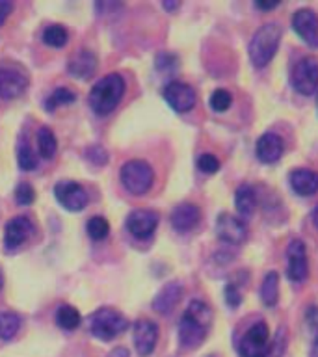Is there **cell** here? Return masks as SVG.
<instances>
[{
	"label": "cell",
	"mask_w": 318,
	"mask_h": 357,
	"mask_svg": "<svg viewBox=\"0 0 318 357\" xmlns=\"http://www.w3.org/2000/svg\"><path fill=\"white\" fill-rule=\"evenodd\" d=\"M309 266H307V251L301 240H292L287 248V275L289 279L300 283L307 278Z\"/></svg>",
	"instance_id": "30bf717a"
},
{
	"label": "cell",
	"mask_w": 318,
	"mask_h": 357,
	"mask_svg": "<svg viewBox=\"0 0 318 357\" xmlns=\"http://www.w3.org/2000/svg\"><path fill=\"white\" fill-rule=\"evenodd\" d=\"M240 357H266L270 351V329L266 322H255L238 344Z\"/></svg>",
	"instance_id": "8992f818"
},
{
	"label": "cell",
	"mask_w": 318,
	"mask_h": 357,
	"mask_svg": "<svg viewBox=\"0 0 318 357\" xmlns=\"http://www.w3.org/2000/svg\"><path fill=\"white\" fill-rule=\"evenodd\" d=\"M11 10H13V4H11V2H8V0H0V26L4 24V21L8 19Z\"/></svg>",
	"instance_id": "f35d334b"
},
{
	"label": "cell",
	"mask_w": 318,
	"mask_h": 357,
	"mask_svg": "<svg viewBox=\"0 0 318 357\" xmlns=\"http://www.w3.org/2000/svg\"><path fill=\"white\" fill-rule=\"evenodd\" d=\"M28 78L13 69H0V99H15L26 89Z\"/></svg>",
	"instance_id": "e0dca14e"
},
{
	"label": "cell",
	"mask_w": 318,
	"mask_h": 357,
	"mask_svg": "<svg viewBox=\"0 0 318 357\" xmlns=\"http://www.w3.org/2000/svg\"><path fill=\"white\" fill-rule=\"evenodd\" d=\"M197 167L203 173H216L220 169V160L214 155H201L197 160Z\"/></svg>",
	"instance_id": "e575fe53"
},
{
	"label": "cell",
	"mask_w": 318,
	"mask_h": 357,
	"mask_svg": "<svg viewBox=\"0 0 318 357\" xmlns=\"http://www.w3.org/2000/svg\"><path fill=\"white\" fill-rule=\"evenodd\" d=\"M2 281H4V278H2V272H0V289H2Z\"/></svg>",
	"instance_id": "ee69618b"
},
{
	"label": "cell",
	"mask_w": 318,
	"mask_h": 357,
	"mask_svg": "<svg viewBox=\"0 0 318 357\" xmlns=\"http://www.w3.org/2000/svg\"><path fill=\"white\" fill-rule=\"evenodd\" d=\"M292 86L298 93L312 95L318 88L317 58H301L292 69Z\"/></svg>",
	"instance_id": "52a82bcc"
},
{
	"label": "cell",
	"mask_w": 318,
	"mask_h": 357,
	"mask_svg": "<svg viewBox=\"0 0 318 357\" xmlns=\"http://www.w3.org/2000/svg\"><path fill=\"white\" fill-rule=\"evenodd\" d=\"M80 312L71 305H61L58 307V311H56V324L60 326L61 329H66V331H73V329H77L80 326Z\"/></svg>",
	"instance_id": "cb8c5ba5"
},
{
	"label": "cell",
	"mask_w": 318,
	"mask_h": 357,
	"mask_svg": "<svg viewBox=\"0 0 318 357\" xmlns=\"http://www.w3.org/2000/svg\"><path fill=\"white\" fill-rule=\"evenodd\" d=\"M275 344H270V351H268V356L266 357H279L281 354H283L285 350V331L281 329L279 331V335L275 337V340H273Z\"/></svg>",
	"instance_id": "8d00e7d4"
},
{
	"label": "cell",
	"mask_w": 318,
	"mask_h": 357,
	"mask_svg": "<svg viewBox=\"0 0 318 357\" xmlns=\"http://www.w3.org/2000/svg\"><path fill=\"white\" fill-rule=\"evenodd\" d=\"M88 234L89 238L95 240V242H99V240H105L110 233V223L106 222L103 216H93L88 222Z\"/></svg>",
	"instance_id": "f1b7e54d"
},
{
	"label": "cell",
	"mask_w": 318,
	"mask_h": 357,
	"mask_svg": "<svg viewBox=\"0 0 318 357\" xmlns=\"http://www.w3.org/2000/svg\"><path fill=\"white\" fill-rule=\"evenodd\" d=\"M312 223H315V227L318 229V206L312 211Z\"/></svg>",
	"instance_id": "7bdbcfd3"
},
{
	"label": "cell",
	"mask_w": 318,
	"mask_h": 357,
	"mask_svg": "<svg viewBox=\"0 0 318 357\" xmlns=\"http://www.w3.org/2000/svg\"><path fill=\"white\" fill-rule=\"evenodd\" d=\"M15 199L19 205H30L36 199V192L28 183H21L15 190Z\"/></svg>",
	"instance_id": "d6a6232c"
},
{
	"label": "cell",
	"mask_w": 318,
	"mask_h": 357,
	"mask_svg": "<svg viewBox=\"0 0 318 357\" xmlns=\"http://www.w3.org/2000/svg\"><path fill=\"white\" fill-rule=\"evenodd\" d=\"M88 158L93 162V164H97V166H103V164H106V160H108V155H106V151L100 149V147H89Z\"/></svg>",
	"instance_id": "74e56055"
},
{
	"label": "cell",
	"mask_w": 318,
	"mask_h": 357,
	"mask_svg": "<svg viewBox=\"0 0 318 357\" xmlns=\"http://www.w3.org/2000/svg\"><path fill=\"white\" fill-rule=\"evenodd\" d=\"M307 324L312 331V344L309 350V357H318V307H311L307 311Z\"/></svg>",
	"instance_id": "4dcf8cb0"
},
{
	"label": "cell",
	"mask_w": 318,
	"mask_h": 357,
	"mask_svg": "<svg viewBox=\"0 0 318 357\" xmlns=\"http://www.w3.org/2000/svg\"><path fill=\"white\" fill-rule=\"evenodd\" d=\"M108 357H128V350L127 348H114Z\"/></svg>",
	"instance_id": "ab89813d"
},
{
	"label": "cell",
	"mask_w": 318,
	"mask_h": 357,
	"mask_svg": "<svg viewBox=\"0 0 318 357\" xmlns=\"http://www.w3.org/2000/svg\"><path fill=\"white\" fill-rule=\"evenodd\" d=\"M125 95V80L121 75L112 73L93 84V88L88 95V102L91 110L99 116H106L117 108Z\"/></svg>",
	"instance_id": "7a4b0ae2"
},
{
	"label": "cell",
	"mask_w": 318,
	"mask_h": 357,
	"mask_svg": "<svg viewBox=\"0 0 318 357\" xmlns=\"http://www.w3.org/2000/svg\"><path fill=\"white\" fill-rule=\"evenodd\" d=\"M233 102V97L229 93L227 89H216L211 95V106L214 112H225Z\"/></svg>",
	"instance_id": "1f68e13d"
},
{
	"label": "cell",
	"mask_w": 318,
	"mask_h": 357,
	"mask_svg": "<svg viewBox=\"0 0 318 357\" xmlns=\"http://www.w3.org/2000/svg\"><path fill=\"white\" fill-rule=\"evenodd\" d=\"M164 8H166L167 11L177 10V8H179V2H164Z\"/></svg>",
	"instance_id": "b9f144b4"
},
{
	"label": "cell",
	"mask_w": 318,
	"mask_h": 357,
	"mask_svg": "<svg viewBox=\"0 0 318 357\" xmlns=\"http://www.w3.org/2000/svg\"><path fill=\"white\" fill-rule=\"evenodd\" d=\"M279 296V275L278 272H268L264 275V281H262L261 287V300L264 301V305L273 307L278 303Z\"/></svg>",
	"instance_id": "603a6c76"
},
{
	"label": "cell",
	"mask_w": 318,
	"mask_h": 357,
	"mask_svg": "<svg viewBox=\"0 0 318 357\" xmlns=\"http://www.w3.org/2000/svg\"><path fill=\"white\" fill-rule=\"evenodd\" d=\"M33 233V223L26 216H15L8 222L4 233V244L8 250H15Z\"/></svg>",
	"instance_id": "2e32d148"
},
{
	"label": "cell",
	"mask_w": 318,
	"mask_h": 357,
	"mask_svg": "<svg viewBox=\"0 0 318 357\" xmlns=\"http://www.w3.org/2000/svg\"><path fill=\"white\" fill-rule=\"evenodd\" d=\"M67 39H69V33H67L66 26H61V24H52V26L45 28L43 41L45 45H49L52 49H61V47H66Z\"/></svg>",
	"instance_id": "83f0119b"
},
{
	"label": "cell",
	"mask_w": 318,
	"mask_h": 357,
	"mask_svg": "<svg viewBox=\"0 0 318 357\" xmlns=\"http://www.w3.org/2000/svg\"><path fill=\"white\" fill-rule=\"evenodd\" d=\"M201 218L199 208L192 203H181L173 208L172 212V225L177 231H190L197 225Z\"/></svg>",
	"instance_id": "44dd1931"
},
{
	"label": "cell",
	"mask_w": 318,
	"mask_h": 357,
	"mask_svg": "<svg viewBox=\"0 0 318 357\" xmlns=\"http://www.w3.org/2000/svg\"><path fill=\"white\" fill-rule=\"evenodd\" d=\"M211 322V307L201 300L192 301L179 322V342L184 350H194L205 340Z\"/></svg>",
	"instance_id": "6da1fadb"
},
{
	"label": "cell",
	"mask_w": 318,
	"mask_h": 357,
	"mask_svg": "<svg viewBox=\"0 0 318 357\" xmlns=\"http://www.w3.org/2000/svg\"><path fill=\"white\" fill-rule=\"evenodd\" d=\"M234 205H236L240 216L250 218L257 208V194L253 186H250V184L238 186L236 194H234Z\"/></svg>",
	"instance_id": "7402d4cb"
},
{
	"label": "cell",
	"mask_w": 318,
	"mask_h": 357,
	"mask_svg": "<svg viewBox=\"0 0 318 357\" xmlns=\"http://www.w3.org/2000/svg\"><path fill=\"white\" fill-rule=\"evenodd\" d=\"M54 195L58 203L63 208L71 212H80L88 205V194L86 190L75 181H60L54 186Z\"/></svg>",
	"instance_id": "ba28073f"
},
{
	"label": "cell",
	"mask_w": 318,
	"mask_h": 357,
	"mask_svg": "<svg viewBox=\"0 0 318 357\" xmlns=\"http://www.w3.org/2000/svg\"><path fill=\"white\" fill-rule=\"evenodd\" d=\"M283 151L285 142L279 134L266 132L257 139V158L261 162H264V164H273V162H278L279 158H281V155H283Z\"/></svg>",
	"instance_id": "9a60e30c"
},
{
	"label": "cell",
	"mask_w": 318,
	"mask_h": 357,
	"mask_svg": "<svg viewBox=\"0 0 318 357\" xmlns=\"http://www.w3.org/2000/svg\"><path fill=\"white\" fill-rule=\"evenodd\" d=\"M216 234L223 242H227V244L240 245L248 238V225L244 223V220L223 212V214L218 216Z\"/></svg>",
	"instance_id": "9c48e42d"
},
{
	"label": "cell",
	"mask_w": 318,
	"mask_h": 357,
	"mask_svg": "<svg viewBox=\"0 0 318 357\" xmlns=\"http://www.w3.org/2000/svg\"><path fill=\"white\" fill-rule=\"evenodd\" d=\"M38 147L43 158H54L56 151H58V142H56L54 132H52L49 127L39 128Z\"/></svg>",
	"instance_id": "d4e9b609"
},
{
	"label": "cell",
	"mask_w": 318,
	"mask_h": 357,
	"mask_svg": "<svg viewBox=\"0 0 318 357\" xmlns=\"http://www.w3.org/2000/svg\"><path fill=\"white\" fill-rule=\"evenodd\" d=\"M97 69V56L89 50H78L77 54L71 56L69 60V66H67V71L69 75L75 78H80V80H86L95 73Z\"/></svg>",
	"instance_id": "ac0fdd59"
},
{
	"label": "cell",
	"mask_w": 318,
	"mask_h": 357,
	"mask_svg": "<svg viewBox=\"0 0 318 357\" xmlns=\"http://www.w3.org/2000/svg\"><path fill=\"white\" fill-rule=\"evenodd\" d=\"M290 186L298 195H312L318 192V173L298 167L290 173Z\"/></svg>",
	"instance_id": "d6986e66"
},
{
	"label": "cell",
	"mask_w": 318,
	"mask_h": 357,
	"mask_svg": "<svg viewBox=\"0 0 318 357\" xmlns=\"http://www.w3.org/2000/svg\"><path fill=\"white\" fill-rule=\"evenodd\" d=\"M156 67L160 69V71H169V69H175L177 67V58L173 54H167V52H164V54H158V58H156Z\"/></svg>",
	"instance_id": "d590c367"
},
{
	"label": "cell",
	"mask_w": 318,
	"mask_h": 357,
	"mask_svg": "<svg viewBox=\"0 0 318 357\" xmlns=\"http://www.w3.org/2000/svg\"><path fill=\"white\" fill-rule=\"evenodd\" d=\"M19 328H21V318L17 317L15 312H0V339H13L17 335V331H19Z\"/></svg>",
	"instance_id": "4316f807"
},
{
	"label": "cell",
	"mask_w": 318,
	"mask_h": 357,
	"mask_svg": "<svg viewBox=\"0 0 318 357\" xmlns=\"http://www.w3.org/2000/svg\"><path fill=\"white\" fill-rule=\"evenodd\" d=\"M75 99H77V97H75V93H73L71 89L58 88V89H54V93L50 95L49 99H47V102H45V108H47L49 112H52L56 106L69 105V102H73Z\"/></svg>",
	"instance_id": "f546056e"
},
{
	"label": "cell",
	"mask_w": 318,
	"mask_h": 357,
	"mask_svg": "<svg viewBox=\"0 0 318 357\" xmlns=\"http://www.w3.org/2000/svg\"><path fill=\"white\" fill-rule=\"evenodd\" d=\"M294 32L305 41L309 47L318 49V15L312 10H298L292 17Z\"/></svg>",
	"instance_id": "8fae6325"
},
{
	"label": "cell",
	"mask_w": 318,
	"mask_h": 357,
	"mask_svg": "<svg viewBox=\"0 0 318 357\" xmlns=\"http://www.w3.org/2000/svg\"><path fill=\"white\" fill-rule=\"evenodd\" d=\"M164 99L175 112H190L195 105V91L184 82H169L164 88Z\"/></svg>",
	"instance_id": "7c38bea8"
},
{
	"label": "cell",
	"mask_w": 318,
	"mask_h": 357,
	"mask_svg": "<svg viewBox=\"0 0 318 357\" xmlns=\"http://www.w3.org/2000/svg\"><path fill=\"white\" fill-rule=\"evenodd\" d=\"M281 41V26L275 22L262 24L251 38L250 60L255 67H266L275 56Z\"/></svg>",
	"instance_id": "3957f363"
},
{
	"label": "cell",
	"mask_w": 318,
	"mask_h": 357,
	"mask_svg": "<svg viewBox=\"0 0 318 357\" xmlns=\"http://www.w3.org/2000/svg\"><path fill=\"white\" fill-rule=\"evenodd\" d=\"M156 225H158V214L147 208L132 211L127 218L128 233L136 238H149L151 234L155 233Z\"/></svg>",
	"instance_id": "4fadbf2b"
},
{
	"label": "cell",
	"mask_w": 318,
	"mask_h": 357,
	"mask_svg": "<svg viewBox=\"0 0 318 357\" xmlns=\"http://www.w3.org/2000/svg\"><path fill=\"white\" fill-rule=\"evenodd\" d=\"M17 162H19V167L24 169V172H32L38 167V158H36V153L30 147L26 139H19V145H17Z\"/></svg>",
	"instance_id": "484cf974"
},
{
	"label": "cell",
	"mask_w": 318,
	"mask_h": 357,
	"mask_svg": "<svg viewBox=\"0 0 318 357\" xmlns=\"http://www.w3.org/2000/svg\"><path fill=\"white\" fill-rule=\"evenodd\" d=\"M181 296H183V287L177 281H172V283H167L164 289L156 294L155 301H153V309L156 312H160V314H167V312H172L175 309V305L181 300Z\"/></svg>",
	"instance_id": "ffe728a7"
},
{
	"label": "cell",
	"mask_w": 318,
	"mask_h": 357,
	"mask_svg": "<svg viewBox=\"0 0 318 357\" xmlns=\"http://www.w3.org/2000/svg\"><path fill=\"white\" fill-rule=\"evenodd\" d=\"M153 167L144 160H130L121 167L123 186L134 195H144L153 186Z\"/></svg>",
	"instance_id": "5b68a950"
},
{
	"label": "cell",
	"mask_w": 318,
	"mask_h": 357,
	"mask_svg": "<svg viewBox=\"0 0 318 357\" xmlns=\"http://www.w3.org/2000/svg\"><path fill=\"white\" fill-rule=\"evenodd\" d=\"M127 318L123 317L121 312H117L116 309H110V307L95 311L89 318V329L100 340L116 339L117 335H121L127 329Z\"/></svg>",
	"instance_id": "277c9868"
},
{
	"label": "cell",
	"mask_w": 318,
	"mask_h": 357,
	"mask_svg": "<svg viewBox=\"0 0 318 357\" xmlns=\"http://www.w3.org/2000/svg\"><path fill=\"white\" fill-rule=\"evenodd\" d=\"M225 301L231 309H236V307L242 303V292L238 290V284L236 283H227L225 284Z\"/></svg>",
	"instance_id": "836d02e7"
},
{
	"label": "cell",
	"mask_w": 318,
	"mask_h": 357,
	"mask_svg": "<svg viewBox=\"0 0 318 357\" xmlns=\"http://www.w3.org/2000/svg\"><path fill=\"white\" fill-rule=\"evenodd\" d=\"M279 2H270V4H266V2H255V8H259V10H272V8H278Z\"/></svg>",
	"instance_id": "60d3db41"
},
{
	"label": "cell",
	"mask_w": 318,
	"mask_h": 357,
	"mask_svg": "<svg viewBox=\"0 0 318 357\" xmlns=\"http://www.w3.org/2000/svg\"><path fill=\"white\" fill-rule=\"evenodd\" d=\"M134 346L142 357H147L153 354L158 340V328L151 320H138L134 324Z\"/></svg>",
	"instance_id": "5bb4252c"
}]
</instances>
